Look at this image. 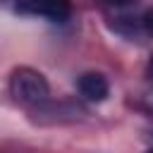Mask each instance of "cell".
Returning a JSON list of instances; mask_svg holds the SVG:
<instances>
[{"instance_id":"3","label":"cell","mask_w":153,"mask_h":153,"mask_svg":"<svg viewBox=\"0 0 153 153\" xmlns=\"http://www.w3.org/2000/svg\"><path fill=\"white\" fill-rule=\"evenodd\" d=\"M79 93L86 98V100H93V103H100L108 98L110 93V86H108V79L98 72H86L79 76Z\"/></svg>"},{"instance_id":"5","label":"cell","mask_w":153,"mask_h":153,"mask_svg":"<svg viewBox=\"0 0 153 153\" xmlns=\"http://www.w3.org/2000/svg\"><path fill=\"white\" fill-rule=\"evenodd\" d=\"M148 76L153 79V55H151V60H148Z\"/></svg>"},{"instance_id":"6","label":"cell","mask_w":153,"mask_h":153,"mask_svg":"<svg viewBox=\"0 0 153 153\" xmlns=\"http://www.w3.org/2000/svg\"><path fill=\"white\" fill-rule=\"evenodd\" d=\"M105 2H112V5H122V2H129V0H105Z\"/></svg>"},{"instance_id":"7","label":"cell","mask_w":153,"mask_h":153,"mask_svg":"<svg viewBox=\"0 0 153 153\" xmlns=\"http://www.w3.org/2000/svg\"><path fill=\"white\" fill-rule=\"evenodd\" d=\"M146 153H153V148H151V151H146Z\"/></svg>"},{"instance_id":"4","label":"cell","mask_w":153,"mask_h":153,"mask_svg":"<svg viewBox=\"0 0 153 153\" xmlns=\"http://www.w3.org/2000/svg\"><path fill=\"white\" fill-rule=\"evenodd\" d=\"M143 29H146V33H148V36H153V7L143 14Z\"/></svg>"},{"instance_id":"2","label":"cell","mask_w":153,"mask_h":153,"mask_svg":"<svg viewBox=\"0 0 153 153\" xmlns=\"http://www.w3.org/2000/svg\"><path fill=\"white\" fill-rule=\"evenodd\" d=\"M17 12L43 17L50 22H67L72 14V5L69 0H17Z\"/></svg>"},{"instance_id":"1","label":"cell","mask_w":153,"mask_h":153,"mask_svg":"<svg viewBox=\"0 0 153 153\" xmlns=\"http://www.w3.org/2000/svg\"><path fill=\"white\" fill-rule=\"evenodd\" d=\"M10 93L19 103H41L48 98L50 86L41 72L31 67H17L10 76Z\"/></svg>"}]
</instances>
